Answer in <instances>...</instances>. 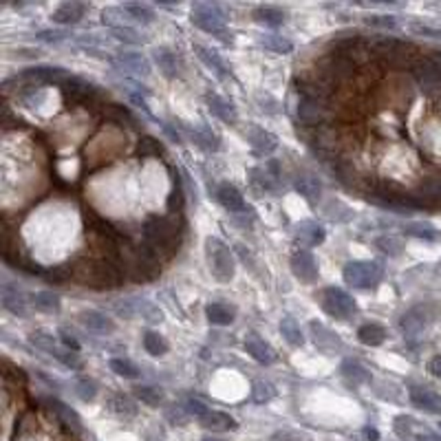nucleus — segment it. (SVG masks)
<instances>
[{
    "instance_id": "obj_1",
    "label": "nucleus",
    "mask_w": 441,
    "mask_h": 441,
    "mask_svg": "<svg viewBox=\"0 0 441 441\" xmlns=\"http://www.w3.org/2000/svg\"><path fill=\"white\" fill-rule=\"evenodd\" d=\"M181 225L177 217H153L144 223V241H146V250L153 252L159 261L161 258H170L179 250L181 245Z\"/></svg>"
},
{
    "instance_id": "obj_2",
    "label": "nucleus",
    "mask_w": 441,
    "mask_h": 441,
    "mask_svg": "<svg viewBox=\"0 0 441 441\" xmlns=\"http://www.w3.org/2000/svg\"><path fill=\"white\" fill-rule=\"evenodd\" d=\"M206 258H208L212 276L217 278L219 283L232 281L234 272H236V263H234V256L228 245L219 239H214V236H210V239H206Z\"/></svg>"
},
{
    "instance_id": "obj_3",
    "label": "nucleus",
    "mask_w": 441,
    "mask_h": 441,
    "mask_svg": "<svg viewBox=\"0 0 441 441\" xmlns=\"http://www.w3.org/2000/svg\"><path fill=\"white\" fill-rule=\"evenodd\" d=\"M298 120L303 122L305 126L311 128H322V126H331L333 117H336V111H333V104L327 100H320L316 95H300L298 102Z\"/></svg>"
},
{
    "instance_id": "obj_4",
    "label": "nucleus",
    "mask_w": 441,
    "mask_h": 441,
    "mask_svg": "<svg viewBox=\"0 0 441 441\" xmlns=\"http://www.w3.org/2000/svg\"><path fill=\"white\" fill-rule=\"evenodd\" d=\"M344 283L356 289H371L384 276V267L378 261H351L342 270Z\"/></svg>"
},
{
    "instance_id": "obj_5",
    "label": "nucleus",
    "mask_w": 441,
    "mask_h": 441,
    "mask_svg": "<svg viewBox=\"0 0 441 441\" xmlns=\"http://www.w3.org/2000/svg\"><path fill=\"white\" fill-rule=\"evenodd\" d=\"M192 25H197L201 31L212 34L217 38L228 36V29H225V12L214 3H197L192 7Z\"/></svg>"
},
{
    "instance_id": "obj_6",
    "label": "nucleus",
    "mask_w": 441,
    "mask_h": 441,
    "mask_svg": "<svg viewBox=\"0 0 441 441\" xmlns=\"http://www.w3.org/2000/svg\"><path fill=\"white\" fill-rule=\"evenodd\" d=\"M320 307L327 311L333 318H342L347 320L358 311V305L353 296H349L344 289L340 287H327L320 292Z\"/></svg>"
},
{
    "instance_id": "obj_7",
    "label": "nucleus",
    "mask_w": 441,
    "mask_h": 441,
    "mask_svg": "<svg viewBox=\"0 0 441 441\" xmlns=\"http://www.w3.org/2000/svg\"><path fill=\"white\" fill-rule=\"evenodd\" d=\"M435 316H437V307H433V305H417L413 309H408L406 314L402 316L400 329L404 331V336L415 338V336L424 333L430 327V322L435 320Z\"/></svg>"
},
{
    "instance_id": "obj_8",
    "label": "nucleus",
    "mask_w": 441,
    "mask_h": 441,
    "mask_svg": "<svg viewBox=\"0 0 441 441\" xmlns=\"http://www.w3.org/2000/svg\"><path fill=\"white\" fill-rule=\"evenodd\" d=\"M62 93L71 104H89L95 95H98V89L93 84L84 82L80 78H64L62 80Z\"/></svg>"
},
{
    "instance_id": "obj_9",
    "label": "nucleus",
    "mask_w": 441,
    "mask_h": 441,
    "mask_svg": "<svg viewBox=\"0 0 441 441\" xmlns=\"http://www.w3.org/2000/svg\"><path fill=\"white\" fill-rule=\"evenodd\" d=\"M292 272L303 283H316L318 276H320V270H318V263H316L314 254L305 252V250H298L292 256Z\"/></svg>"
},
{
    "instance_id": "obj_10",
    "label": "nucleus",
    "mask_w": 441,
    "mask_h": 441,
    "mask_svg": "<svg viewBox=\"0 0 441 441\" xmlns=\"http://www.w3.org/2000/svg\"><path fill=\"white\" fill-rule=\"evenodd\" d=\"M294 241L300 247H316L325 241V230H322L316 221L305 219L294 225Z\"/></svg>"
},
{
    "instance_id": "obj_11",
    "label": "nucleus",
    "mask_w": 441,
    "mask_h": 441,
    "mask_svg": "<svg viewBox=\"0 0 441 441\" xmlns=\"http://www.w3.org/2000/svg\"><path fill=\"white\" fill-rule=\"evenodd\" d=\"M408 397H411L413 406L419 408V411L430 415H441V397L435 391L426 389V386H413Z\"/></svg>"
},
{
    "instance_id": "obj_12",
    "label": "nucleus",
    "mask_w": 441,
    "mask_h": 441,
    "mask_svg": "<svg viewBox=\"0 0 441 441\" xmlns=\"http://www.w3.org/2000/svg\"><path fill=\"white\" fill-rule=\"evenodd\" d=\"M245 351L258 362V364H274L276 362V351L272 344H267L263 338H258V333H247L245 338Z\"/></svg>"
},
{
    "instance_id": "obj_13",
    "label": "nucleus",
    "mask_w": 441,
    "mask_h": 441,
    "mask_svg": "<svg viewBox=\"0 0 441 441\" xmlns=\"http://www.w3.org/2000/svg\"><path fill=\"white\" fill-rule=\"evenodd\" d=\"M80 322L86 331L95 333V336H111L115 331V322L106 316V314H100V311H82L80 314Z\"/></svg>"
},
{
    "instance_id": "obj_14",
    "label": "nucleus",
    "mask_w": 441,
    "mask_h": 441,
    "mask_svg": "<svg viewBox=\"0 0 441 441\" xmlns=\"http://www.w3.org/2000/svg\"><path fill=\"white\" fill-rule=\"evenodd\" d=\"M113 64H115V69L126 71V73H135V75L150 73V64L142 53H117L113 58Z\"/></svg>"
},
{
    "instance_id": "obj_15",
    "label": "nucleus",
    "mask_w": 441,
    "mask_h": 441,
    "mask_svg": "<svg viewBox=\"0 0 441 441\" xmlns=\"http://www.w3.org/2000/svg\"><path fill=\"white\" fill-rule=\"evenodd\" d=\"M413 199L417 201V206H426V203L435 206V203H441V177H426L422 184H419Z\"/></svg>"
},
{
    "instance_id": "obj_16",
    "label": "nucleus",
    "mask_w": 441,
    "mask_h": 441,
    "mask_svg": "<svg viewBox=\"0 0 441 441\" xmlns=\"http://www.w3.org/2000/svg\"><path fill=\"white\" fill-rule=\"evenodd\" d=\"M86 14V5L78 3V0H69V3H62L56 12H53V23L58 25H75L80 23Z\"/></svg>"
},
{
    "instance_id": "obj_17",
    "label": "nucleus",
    "mask_w": 441,
    "mask_h": 441,
    "mask_svg": "<svg viewBox=\"0 0 441 441\" xmlns=\"http://www.w3.org/2000/svg\"><path fill=\"white\" fill-rule=\"evenodd\" d=\"M217 199L219 203L225 208V210H230V212H245V199L241 195V190L232 186V184H221L217 188Z\"/></svg>"
},
{
    "instance_id": "obj_18",
    "label": "nucleus",
    "mask_w": 441,
    "mask_h": 441,
    "mask_svg": "<svg viewBox=\"0 0 441 441\" xmlns=\"http://www.w3.org/2000/svg\"><path fill=\"white\" fill-rule=\"evenodd\" d=\"M296 190L300 192V197H303L309 206H316L322 197V184L318 181V177L314 175H298L296 177Z\"/></svg>"
},
{
    "instance_id": "obj_19",
    "label": "nucleus",
    "mask_w": 441,
    "mask_h": 441,
    "mask_svg": "<svg viewBox=\"0 0 441 441\" xmlns=\"http://www.w3.org/2000/svg\"><path fill=\"white\" fill-rule=\"evenodd\" d=\"M0 300H3V307L14 316H25L27 314V300L25 296L18 292L16 287H12L9 283L3 285L0 289Z\"/></svg>"
},
{
    "instance_id": "obj_20",
    "label": "nucleus",
    "mask_w": 441,
    "mask_h": 441,
    "mask_svg": "<svg viewBox=\"0 0 441 441\" xmlns=\"http://www.w3.org/2000/svg\"><path fill=\"white\" fill-rule=\"evenodd\" d=\"M309 329H311V333H314V342H316V347H318L320 351L333 353V351H338V349L342 347L340 338H338L333 331H329L327 327L318 325V322H311Z\"/></svg>"
},
{
    "instance_id": "obj_21",
    "label": "nucleus",
    "mask_w": 441,
    "mask_h": 441,
    "mask_svg": "<svg viewBox=\"0 0 441 441\" xmlns=\"http://www.w3.org/2000/svg\"><path fill=\"white\" fill-rule=\"evenodd\" d=\"M206 102H208V106H210V113H212L214 117H219L221 122H225V124H236V120H239V113H236V109H234L232 102L219 98V95H208Z\"/></svg>"
},
{
    "instance_id": "obj_22",
    "label": "nucleus",
    "mask_w": 441,
    "mask_h": 441,
    "mask_svg": "<svg viewBox=\"0 0 441 441\" xmlns=\"http://www.w3.org/2000/svg\"><path fill=\"white\" fill-rule=\"evenodd\" d=\"M252 175H254V181L261 184L263 190H276L278 184H281V170H278L276 161H267L265 166L252 170Z\"/></svg>"
},
{
    "instance_id": "obj_23",
    "label": "nucleus",
    "mask_w": 441,
    "mask_h": 441,
    "mask_svg": "<svg viewBox=\"0 0 441 441\" xmlns=\"http://www.w3.org/2000/svg\"><path fill=\"white\" fill-rule=\"evenodd\" d=\"M199 424L206 430H214V433H228V430H236V426H239L234 417L221 411H210L206 417L199 419Z\"/></svg>"
},
{
    "instance_id": "obj_24",
    "label": "nucleus",
    "mask_w": 441,
    "mask_h": 441,
    "mask_svg": "<svg viewBox=\"0 0 441 441\" xmlns=\"http://www.w3.org/2000/svg\"><path fill=\"white\" fill-rule=\"evenodd\" d=\"M195 51H197V56L199 60L206 64L208 69H212L214 73H217V78L225 80L230 75V69H228V64H225L221 58H219V53H214L212 49L208 47H203V45H195Z\"/></svg>"
},
{
    "instance_id": "obj_25",
    "label": "nucleus",
    "mask_w": 441,
    "mask_h": 441,
    "mask_svg": "<svg viewBox=\"0 0 441 441\" xmlns=\"http://www.w3.org/2000/svg\"><path fill=\"white\" fill-rule=\"evenodd\" d=\"M247 139H250L252 148L256 150L258 155H270L276 150V137L272 133L263 131V128H250V133H247Z\"/></svg>"
},
{
    "instance_id": "obj_26",
    "label": "nucleus",
    "mask_w": 441,
    "mask_h": 441,
    "mask_svg": "<svg viewBox=\"0 0 441 441\" xmlns=\"http://www.w3.org/2000/svg\"><path fill=\"white\" fill-rule=\"evenodd\" d=\"M340 371H342V378L344 380L351 382V384H356V386L371 382V373L364 369L360 362H356V360H344Z\"/></svg>"
},
{
    "instance_id": "obj_27",
    "label": "nucleus",
    "mask_w": 441,
    "mask_h": 441,
    "mask_svg": "<svg viewBox=\"0 0 441 441\" xmlns=\"http://www.w3.org/2000/svg\"><path fill=\"white\" fill-rule=\"evenodd\" d=\"M47 406L51 408L53 413H56L60 419H62V424H67L69 428H73V430H82V419H80V415L73 411L71 406H67V404H62V402H58V400H47Z\"/></svg>"
},
{
    "instance_id": "obj_28",
    "label": "nucleus",
    "mask_w": 441,
    "mask_h": 441,
    "mask_svg": "<svg viewBox=\"0 0 441 441\" xmlns=\"http://www.w3.org/2000/svg\"><path fill=\"white\" fill-rule=\"evenodd\" d=\"M153 58H155V64L159 67V71L166 75V78H177V73H179V67H177V58H175V53H172L170 49L166 47H161V49H155L153 53Z\"/></svg>"
},
{
    "instance_id": "obj_29",
    "label": "nucleus",
    "mask_w": 441,
    "mask_h": 441,
    "mask_svg": "<svg viewBox=\"0 0 441 441\" xmlns=\"http://www.w3.org/2000/svg\"><path fill=\"white\" fill-rule=\"evenodd\" d=\"M109 411L115 413L117 417H124V419H131L137 415V406L131 397H126L122 393H113L109 397Z\"/></svg>"
},
{
    "instance_id": "obj_30",
    "label": "nucleus",
    "mask_w": 441,
    "mask_h": 441,
    "mask_svg": "<svg viewBox=\"0 0 441 441\" xmlns=\"http://www.w3.org/2000/svg\"><path fill=\"white\" fill-rule=\"evenodd\" d=\"M206 316H208V320L212 322V325L228 327V325H232V322H234V309L230 305H225V303H212L206 309Z\"/></svg>"
},
{
    "instance_id": "obj_31",
    "label": "nucleus",
    "mask_w": 441,
    "mask_h": 441,
    "mask_svg": "<svg viewBox=\"0 0 441 441\" xmlns=\"http://www.w3.org/2000/svg\"><path fill=\"white\" fill-rule=\"evenodd\" d=\"M254 20L258 25H265V27H281L285 23V12H281L278 7H258L254 9Z\"/></svg>"
},
{
    "instance_id": "obj_32",
    "label": "nucleus",
    "mask_w": 441,
    "mask_h": 441,
    "mask_svg": "<svg viewBox=\"0 0 441 441\" xmlns=\"http://www.w3.org/2000/svg\"><path fill=\"white\" fill-rule=\"evenodd\" d=\"M358 340L362 344H367V347H380V344L386 340V329L382 325H375V322H371V325H362L358 329Z\"/></svg>"
},
{
    "instance_id": "obj_33",
    "label": "nucleus",
    "mask_w": 441,
    "mask_h": 441,
    "mask_svg": "<svg viewBox=\"0 0 441 441\" xmlns=\"http://www.w3.org/2000/svg\"><path fill=\"white\" fill-rule=\"evenodd\" d=\"M31 305L34 309L42 311V314H60V298L51 292H38L31 296Z\"/></svg>"
},
{
    "instance_id": "obj_34",
    "label": "nucleus",
    "mask_w": 441,
    "mask_h": 441,
    "mask_svg": "<svg viewBox=\"0 0 441 441\" xmlns=\"http://www.w3.org/2000/svg\"><path fill=\"white\" fill-rule=\"evenodd\" d=\"M404 234L413 236V239H422V241H439L441 239V232L437 228H433L430 223H406Z\"/></svg>"
},
{
    "instance_id": "obj_35",
    "label": "nucleus",
    "mask_w": 441,
    "mask_h": 441,
    "mask_svg": "<svg viewBox=\"0 0 441 441\" xmlns=\"http://www.w3.org/2000/svg\"><path fill=\"white\" fill-rule=\"evenodd\" d=\"M144 349L150 353V356L161 358V356H166L170 347H168V342H166L164 336H161V333H157V331H146V333H144Z\"/></svg>"
},
{
    "instance_id": "obj_36",
    "label": "nucleus",
    "mask_w": 441,
    "mask_h": 441,
    "mask_svg": "<svg viewBox=\"0 0 441 441\" xmlns=\"http://www.w3.org/2000/svg\"><path fill=\"white\" fill-rule=\"evenodd\" d=\"M281 333H283V338L292 344V347H303V342H305L303 329H300V325L294 318H283L281 320Z\"/></svg>"
},
{
    "instance_id": "obj_37",
    "label": "nucleus",
    "mask_w": 441,
    "mask_h": 441,
    "mask_svg": "<svg viewBox=\"0 0 441 441\" xmlns=\"http://www.w3.org/2000/svg\"><path fill=\"white\" fill-rule=\"evenodd\" d=\"M109 367H111V371H113L115 375H120V378H126V380H137L139 373H142L135 362L126 360V358H113V360L109 362Z\"/></svg>"
},
{
    "instance_id": "obj_38",
    "label": "nucleus",
    "mask_w": 441,
    "mask_h": 441,
    "mask_svg": "<svg viewBox=\"0 0 441 441\" xmlns=\"http://www.w3.org/2000/svg\"><path fill=\"white\" fill-rule=\"evenodd\" d=\"M135 397L139 402H144L146 406L157 408L164 402V391L157 389V386H135Z\"/></svg>"
},
{
    "instance_id": "obj_39",
    "label": "nucleus",
    "mask_w": 441,
    "mask_h": 441,
    "mask_svg": "<svg viewBox=\"0 0 441 441\" xmlns=\"http://www.w3.org/2000/svg\"><path fill=\"white\" fill-rule=\"evenodd\" d=\"M124 12L131 16L133 20H137V23H142V25H150L155 20L153 9H150L148 5H142V3H126Z\"/></svg>"
},
{
    "instance_id": "obj_40",
    "label": "nucleus",
    "mask_w": 441,
    "mask_h": 441,
    "mask_svg": "<svg viewBox=\"0 0 441 441\" xmlns=\"http://www.w3.org/2000/svg\"><path fill=\"white\" fill-rule=\"evenodd\" d=\"M415 426H417V422L413 417H408V415H397L395 419H393V428H395V433H397V437L400 439H404V441H411V439H415Z\"/></svg>"
},
{
    "instance_id": "obj_41",
    "label": "nucleus",
    "mask_w": 441,
    "mask_h": 441,
    "mask_svg": "<svg viewBox=\"0 0 441 441\" xmlns=\"http://www.w3.org/2000/svg\"><path fill=\"white\" fill-rule=\"evenodd\" d=\"M126 18H131V16L124 12V7H106L104 12H102V23L109 25L111 29L128 27L126 25Z\"/></svg>"
},
{
    "instance_id": "obj_42",
    "label": "nucleus",
    "mask_w": 441,
    "mask_h": 441,
    "mask_svg": "<svg viewBox=\"0 0 441 441\" xmlns=\"http://www.w3.org/2000/svg\"><path fill=\"white\" fill-rule=\"evenodd\" d=\"M73 386H75V395H78L82 402H93L95 397H98V384H95L93 380H89V378L75 380Z\"/></svg>"
},
{
    "instance_id": "obj_43",
    "label": "nucleus",
    "mask_w": 441,
    "mask_h": 441,
    "mask_svg": "<svg viewBox=\"0 0 441 441\" xmlns=\"http://www.w3.org/2000/svg\"><path fill=\"white\" fill-rule=\"evenodd\" d=\"M322 212H325V217L329 219V221H333V223H347V221H351L349 217H344V214H340V212H351L344 203H340V201H336V199H331V201H327L325 203V208H322Z\"/></svg>"
},
{
    "instance_id": "obj_44",
    "label": "nucleus",
    "mask_w": 441,
    "mask_h": 441,
    "mask_svg": "<svg viewBox=\"0 0 441 441\" xmlns=\"http://www.w3.org/2000/svg\"><path fill=\"white\" fill-rule=\"evenodd\" d=\"M261 45L265 49H270L272 53H283V56L294 49L292 42H289L287 38H283V36H265V38H261Z\"/></svg>"
},
{
    "instance_id": "obj_45",
    "label": "nucleus",
    "mask_w": 441,
    "mask_h": 441,
    "mask_svg": "<svg viewBox=\"0 0 441 441\" xmlns=\"http://www.w3.org/2000/svg\"><path fill=\"white\" fill-rule=\"evenodd\" d=\"M274 395H276V389H274L272 384H267V382H254V386H252V400H254V402L265 404V402L274 400Z\"/></svg>"
},
{
    "instance_id": "obj_46",
    "label": "nucleus",
    "mask_w": 441,
    "mask_h": 441,
    "mask_svg": "<svg viewBox=\"0 0 441 441\" xmlns=\"http://www.w3.org/2000/svg\"><path fill=\"white\" fill-rule=\"evenodd\" d=\"M29 342L34 344L36 349L47 351V353H51V349H56V347H58V344H56V338H53L51 333H45V331H36V333H31V336H29Z\"/></svg>"
},
{
    "instance_id": "obj_47",
    "label": "nucleus",
    "mask_w": 441,
    "mask_h": 441,
    "mask_svg": "<svg viewBox=\"0 0 441 441\" xmlns=\"http://www.w3.org/2000/svg\"><path fill=\"white\" fill-rule=\"evenodd\" d=\"M192 137H195V142L206 148V150H219V139L214 133H210L208 128H201V131H192Z\"/></svg>"
},
{
    "instance_id": "obj_48",
    "label": "nucleus",
    "mask_w": 441,
    "mask_h": 441,
    "mask_svg": "<svg viewBox=\"0 0 441 441\" xmlns=\"http://www.w3.org/2000/svg\"><path fill=\"white\" fill-rule=\"evenodd\" d=\"M111 34H113L117 40L126 42V45H142V42H144V38L139 36L133 27H120V29H111Z\"/></svg>"
},
{
    "instance_id": "obj_49",
    "label": "nucleus",
    "mask_w": 441,
    "mask_h": 441,
    "mask_svg": "<svg viewBox=\"0 0 441 441\" xmlns=\"http://www.w3.org/2000/svg\"><path fill=\"white\" fill-rule=\"evenodd\" d=\"M375 245L380 247V250L384 252V254H389V256H400L402 254V241H397V239H393V236H382V239H378L375 241Z\"/></svg>"
},
{
    "instance_id": "obj_50",
    "label": "nucleus",
    "mask_w": 441,
    "mask_h": 441,
    "mask_svg": "<svg viewBox=\"0 0 441 441\" xmlns=\"http://www.w3.org/2000/svg\"><path fill=\"white\" fill-rule=\"evenodd\" d=\"M139 316H142L144 320L148 322H161V311L153 305V303H148V300H139Z\"/></svg>"
},
{
    "instance_id": "obj_51",
    "label": "nucleus",
    "mask_w": 441,
    "mask_h": 441,
    "mask_svg": "<svg viewBox=\"0 0 441 441\" xmlns=\"http://www.w3.org/2000/svg\"><path fill=\"white\" fill-rule=\"evenodd\" d=\"M166 417H168V422L170 424H175V426H184L188 422V411L184 406H177V404H172L168 411H166Z\"/></svg>"
},
{
    "instance_id": "obj_52",
    "label": "nucleus",
    "mask_w": 441,
    "mask_h": 441,
    "mask_svg": "<svg viewBox=\"0 0 441 441\" xmlns=\"http://www.w3.org/2000/svg\"><path fill=\"white\" fill-rule=\"evenodd\" d=\"M184 408L188 411V415L190 417H197V419H203L208 413H210V408L203 404L201 400H195V397H190V400H186V404H184Z\"/></svg>"
},
{
    "instance_id": "obj_53",
    "label": "nucleus",
    "mask_w": 441,
    "mask_h": 441,
    "mask_svg": "<svg viewBox=\"0 0 441 441\" xmlns=\"http://www.w3.org/2000/svg\"><path fill=\"white\" fill-rule=\"evenodd\" d=\"M267 441H309V437L303 433H296V430H278Z\"/></svg>"
},
{
    "instance_id": "obj_54",
    "label": "nucleus",
    "mask_w": 441,
    "mask_h": 441,
    "mask_svg": "<svg viewBox=\"0 0 441 441\" xmlns=\"http://www.w3.org/2000/svg\"><path fill=\"white\" fill-rule=\"evenodd\" d=\"M67 38H69L67 31H40V34L36 36V40H40V42H53V45L64 42Z\"/></svg>"
},
{
    "instance_id": "obj_55",
    "label": "nucleus",
    "mask_w": 441,
    "mask_h": 441,
    "mask_svg": "<svg viewBox=\"0 0 441 441\" xmlns=\"http://www.w3.org/2000/svg\"><path fill=\"white\" fill-rule=\"evenodd\" d=\"M144 148H139V155L142 157H148V155H155V157H159L161 153H164V148H161V144H157L155 139H144Z\"/></svg>"
},
{
    "instance_id": "obj_56",
    "label": "nucleus",
    "mask_w": 441,
    "mask_h": 441,
    "mask_svg": "<svg viewBox=\"0 0 441 441\" xmlns=\"http://www.w3.org/2000/svg\"><path fill=\"white\" fill-rule=\"evenodd\" d=\"M367 23L373 25V27L393 29V27H395V18H393V16H371V18H367Z\"/></svg>"
},
{
    "instance_id": "obj_57",
    "label": "nucleus",
    "mask_w": 441,
    "mask_h": 441,
    "mask_svg": "<svg viewBox=\"0 0 441 441\" xmlns=\"http://www.w3.org/2000/svg\"><path fill=\"white\" fill-rule=\"evenodd\" d=\"M360 441H380V433H378V428H362L360 430Z\"/></svg>"
},
{
    "instance_id": "obj_58",
    "label": "nucleus",
    "mask_w": 441,
    "mask_h": 441,
    "mask_svg": "<svg viewBox=\"0 0 441 441\" xmlns=\"http://www.w3.org/2000/svg\"><path fill=\"white\" fill-rule=\"evenodd\" d=\"M413 441H441V435L433 433V430H424V433H417Z\"/></svg>"
},
{
    "instance_id": "obj_59",
    "label": "nucleus",
    "mask_w": 441,
    "mask_h": 441,
    "mask_svg": "<svg viewBox=\"0 0 441 441\" xmlns=\"http://www.w3.org/2000/svg\"><path fill=\"white\" fill-rule=\"evenodd\" d=\"M428 371L435 375V378L441 380V356H435L433 360L428 362Z\"/></svg>"
},
{
    "instance_id": "obj_60",
    "label": "nucleus",
    "mask_w": 441,
    "mask_h": 441,
    "mask_svg": "<svg viewBox=\"0 0 441 441\" xmlns=\"http://www.w3.org/2000/svg\"><path fill=\"white\" fill-rule=\"evenodd\" d=\"M60 336H62V342H64V347H67L69 351H71V349H73V351H78V349H80V344H78V342H75V340H73L71 336H67V333H64V331L60 333Z\"/></svg>"
},
{
    "instance_id": "obj_61",
    "label": "nucleus",
    "mask_w": 441,
    "mask_h": 441,
    "mask_svg": "<svg viewBox=\"0 0 441 441\" xmlns=\"http://www.w3.org/2000/svg\"><path fill=\"white\" fill-rule=\"evenodd\" d=\"M203 441H223V439H214V437H206Z\"/></svg>"
},
{
    "instance_id": "obj_62",
    "label": "nucleus",
    "mask_w": 441,
    "mask_h": 441,
    "mask_svg": "<svg viewBox=\"0 0 441 441\" xmlns=\"http://www.w3.org/2000/svg\"><path fill=\"white\" fill-rule=\"evenodd\" d=\"M439 426H441V424H439Z\"/></svg>"
}]
</instances>
